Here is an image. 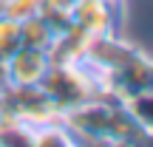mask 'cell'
Here are the masks:
<instances>
[{"mask_svg": "<svg viewBox=\"0 0 153 147\" xmlns=\"http://www.w3.org/2000/svg\"><path fill=\"white\" fill-rule=\"evenodd\" d=\"M79 62L97 76L105 96L119 102L145 88H153V60L119 34L91 37Z\"/></svg>", "mask_w": 153, "mask_h": 147, "instance_id": "1", "label": "cell"}, {"mask_svg": "<svg viewBox=\"0 0 153 147\" xmlns=\"http://www.w3.org/2000/svg\"><path fill=\"white\" fill-rule=\"evenodd\" d=\"M40 88L51 96V102L57 105L60 113L74 108V105H79V102H85V99L105 96L97 76L82 62H51L43 82H40Z\"/></svg>", "mask_w": 153, "mask_h": 147, "instance_id": "2", "label": "cell"}, {"mask_svg": "<svg viewBox=\"0 0 153 147\" xmlns=\"http://www.w3.org/2000/svg\"><path fill=\"white\" fill-rule=\"evenodd\" d=\"M122 6L125 3H114V0H76L71 3V23L88 31L91 37L119 34Z\"/></svg>", "mask_w": 153, "mask_h": 147, "instance_id": "3", "label": "cell"}, {"mask_svg": "<svg viewBox=\"0 0 153 147\" xmlns=\"http://www.w3.org/2000/svg\"><path fill=\"white\" fill-rule=\"evenodd\" d=\"M48 65H51L48 51L20 45L6 60V82L9 85H40L45 71H48Z\"/></svg>", "mask_w": 153, "mask_h": 147, "instance_id": "4", "label": "cell"}, {"mask_svg": "<svg viewBox=\"0 0 153 147\" xmlns=\"http://www.w3.org/2000/svg\"><path fill=\"white\" fill-rule=\"evenodd\" d=\"M153 136L133 119V113L125 108V102H116L114 116H111L108 144H150Z\"/></svg>", "mask_w": 153, "mask_h": 147, "instance_id": "5", "label": "cell"}, {"mask_svg": "<svg viewBox=\"0 0 153 147\" xmlns=\"http://www.w3.org/2000/svg\"><path fill=\"white\" fill-rule=\"evenodd\" d=\"M88 40H91V34L71 23L62 34L54 37V43H51V48H48V60L51 62H79L82 57H85Z\"/></svg>", "mask_w": 153, "mask_h": 147, "instance_id": "6", "label": "cell"}, {"mask_svg": "<svg viewBox=\"0 0 153 147\" xmlns=\"http://www.w3.org/2000/svg\"><path fill=\"white\" fill-rule=\"evenodd\" d=\"M54 37L57 34L51 31V26L40 14H31V17H26V20H20V40H23V45H28V48L48 51L51 43H54Z\"/></svg>", "mask_w": 153, "mask_h": 147, "instance_id": "7", "label": "cell"}, {"mask_svg": "<svg viewBox=\"0 0 153 147\" xmlns=\"http://www.w3.org/2000/svg\"><path fill=\"white\" fill-rule=\"evenodd\" d=\"M0 144H28L34 147V127L14 116L0 113Z\"/></svg>", "mask_w": 153, "mask_h": 147, "instance_id": "8", "label": "cell"}, {"mask_svg": "<svg viewBox=\"0 0 153 147\" xmlns=\"http://www.w3.org/2000/svg\"><path fill=\"white\" fill-rule=\"evenodd\" d=\"M125 108L133 113V119L145 127V130L153 136V88H145V91L133 93V96L125 99Z\"/></svg>", "mask_w": 153, "mask_h": 147, "instance_id": "9", "label": "cell"}, {"mask_svg": "<svg viewBox=\"0 0 153 147\" xmlns=\"http://www.w3.org/2000/svg\"><path fill=\"white\" fill-rule=\"evenodd\" d=\"M57 144H74L71 133H68V127L62 125L60 119H51L45 122V125L34 127V147H57Z\"/></svg>", "mask_w": 153, "mask_h": 147, "instance_id": "10", "label": "cell"}, {"mask_svg": "<svg viewBox=\"0 0 153 147\" xmlns=\"http://www.w3.org/2000/svg\"><path fill=\"white\" fill-rule=\"evenodd\" d=\"M20 45H23V40H20V23L11 20V17H6V14H0V57L9 60Z\"/></svg>", "mask_w": 153, "mask_h": 147, "instance_id": "11", "label": "cell"}, {"mask_svg": "<svg viewBox=\"0 0 153 147\" xmlns=\"http://www.w3.org/2000/svg\"><path fill=\"white\" fill-rule=\"evenodd\" d=\"M45 0H0V9H3L6 17H11V20H26V17L31 14H40V9H43Z\"/></svg>", "mask_w": 153, "mask_h": 147, "instance_id": "12", "label": "cell"}, {"mask_svg": "<svg viewBox=\"0 0 153 147\" xmlns=\"http://www.w3.org/2000/svg\"><path fill=\"white\" fill-rule=\"evenodd\" d=\"M114 3H125V0H114Z\"/></svg>", "mask_w": 153, "mask_h": 147, "instance_id": "13", "label": "cell"}, {"mask_svg": "<svg viewBox=\"0 0 153 147\" xmlns=\"http://www.w3.org/2000/svg\"><path fill=\"white\" fill-rule=\"evenodd\" d=\"M68 3H76V0H68Z\"/></svg>", "mask_w": 153, "mask_h": 147, "instance_id": "14", "label": "cell"}]
</instances>
